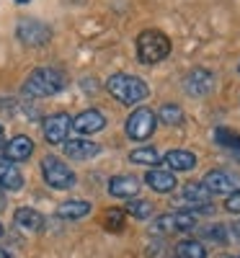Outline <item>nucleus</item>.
I'll return each mask as SVG.
<instances>
[{"instance_id":"f257e3e1","label":"nucleus","mask_w":240,"mask_h":258,"mask_svg":"<svg viewBox=\"0 0 240 258\" xmlns=\"http://www.w3.org/2000/svg\"><path fill=\"white\" fill-rule=\"evenodd\" d=\"M68 88V75L57 68H36L24 83V93L31 98H47L57 96L59 91Z\"/></svg>"},{"instance_id":"f03ea898","label":"nucleus","mask_w":240,"mask_h":258,"mask_svg":"<svg viewBox=\"0 0 240 258\" xmlns=\"http://www.w3.org/2000/svg\"><path fill=\"white\" fill-rule=\"evenodd\" d=\"M106 88L119 103L124 106H135V103H142L147 96H150V88L147 83L137 75H129V73H116L106 80Z\"/></svg>"},{"instance_id":"7ed1b4c3","label":"nucleus","mask_w":240,"mask_h":258,"mask_svg":"<svg viewBox=\"0 0 240 258\" xmlns=\"http://www.w3.org/2000/svg\"><path fill=\"white\" fill-rule=\"evenodd\" d=\"M170 54V39L158 31V29H147L137 36V59L142 64H158Z\"/></svg>"},{"instance_id":"20e7f679","label":"nucleus","mask_w":240,"mask_h":258,"mask_svg":"<svg viewBox=\"0 0 240 258\" xmlns=\"http://www.w3.org/2000/svg\"><path fill=\"white\" fill-rule=\"evenodd\" d=\"M41 176H44V183L49 188H57V191H70L78 183V176L73 173V168L54 155H47L41 160Z\"/></svg>"},{"instance_id":"39448f33","label":"nucleus","mask_w":240,"mask_h":258,"mask_svg":"<svg viewBox=\"0 0 240 258\" xmlns=\"http://www.w3.org/2000/svg\"><path fill=\"white\" fill-rule=\"evenodd\" d=\"M16 39L26 47H44L52 39V29L36 18H21L16 26Z\"/></svg>"},{"instance_id":"423d86ee","label":"nucleus","mask_w":240,"mask_h":258,"mask_svg":"<svg viewBox=\"0 0 240 258\" xmlns=\"http://www.w3.org/2000/svg\"><path fill=\"white\" fill-rule=\"evenodd\" d=\"M155 126H158V116L142 106V109H135L132 114H129V119H127V135H129V140H135V142H145V140L152 137Z\"/></svg>"},{"instance_id":"0eeeda50","label":"nucleus","mask_w":240,"mask_h":258,"mask_svg":"<svg viewBox=\"0 0 240 258\" xmlns=\"http://www.w3.org/2000/svg\"><path fill=\"white\" fill-rule=\"evenodd\" d=\"M209 199H212V194L202 186V181H199V183H186L184 191H181L178 207H181L184 212H212Z\"/></svg>"},{"instance_id":"6e6552de","label":"nucleus","mask_w":240,"mask_h":258,"mask_svg":"<svg viewBox=\"0 0 240 258\" xmlns=\"http://www.w3.org/2000/svg\"><path fill=\"white\" fill-rule=\"evenodd\" d=\"M70 129H73V119L65 111L52 114V116H47L44 121H41V132H44V140L49 145H65L68 142Z\"/></svg>"},{"instance_id":"1a4fd4ad","label":"nucleus","mask_w":240,"mask_h":258,"mask_svg":"<svg viewBox=\"0 0 240 258\" xmlns=\"http://www.w3.org/2000/svg\"><path fill=\"white\" fill-rule=\"evenodd\" d=\"M202 186L209 191V194H225V197H230V194H235L240 188V181L237 176H232L230 170H209V173L202 178Z\"/></svg>"},{"instance_id":"9d476101","label":"nucleus","mask_w":240,"mask_h":258,"mask_svg":"<svg viewBox=\"0 0 240 258\" xmlns=\"http://www.w3.org/2000/svg\"><path fill=\"white\" fill-rule=\"evenodd\" d=\"M0 188L3 191H21L24 188V176H21L18 165L6 153H0Z\"/></svg>"},{"instance_id":"9b49d317","label":"nucleus","mask_w":240,"mask_h":258,"mask_svg":"<svg viewBox=\"0 0 240 258\" xmlns=\"http://www.w3.org/2000/svg\"><path fill=\"white\" fill-rule=\"evenodd\" d=\"M106 126V116L98 109H85L73 119V129L78 135H96Z\"/></svg>"},{"instance_id":"f8f14e48","label":"nucleus","mask_w":240,"mask_h":258,"mask_svg":"<svg viewBox=\"0 0 240 258\" xmlns=\"http://www.w3.org/2000/svg\"><path fill=\"white\" fill-rule=\"evenodd\" d=\"M101 153V147L91 140H85V137H75V140H68L65 142V155L73 158V160H91Z\"/></svg>"},{"instance_id":"ddd939ff","label":"nucleus","mask_w":240,"mask_h":258,"mask_svg":"<svg viewBox=\"0 0 240 258\" xmlns=\"http://www.w3.org/2000/svg\"><path fill=\"white\" fill-rule=\"evenodd\" d=\"M140 191V181L135 176H114L111 181H108V194H111L114 199H135Z\"/></svg>"},{"instance_id":"4468645a","label":"nucleus","mask_w":240,"mask_h":258,"mask_svg":"<svg viewBox=\"0 0 240 258\" xmlns=\"http://www.w3.org/2000/svg\"><path fill=\"white\" fill-rule=\"evenodd\" d=\"M145 183L152 191H158V194H170L178 181H176V176H173L168 168H150L147 176H145Z\"/></svg>"},{"instance_id":"2eb2a0df","label":"nucleus","mask_w":240,"mask_h":258,"mask_svg":"<svg viewBox=\"0 0 240 258\" xmlns=\"http://www.w3.org/2000/svg\"><path fill=\"white\" fill-rule=\"evenodd\" d=\"M212 88H214V78H212L209 70L196 68V70H191V73L186 75V91H189L191 96H207Z\"/></svg>"},{"instance_id":"dca6fc26","label":"nucleus","mask_w":240,"mask_h":258,"mask_svg":"<svg viewBox=\"0 0 240 258\" xmlns=\"http://www.w3.org/2000/svg\"><path fill=\"white\" fill-rule=\"evenodd\" d=\"M6 155H8L13 163H24V160H29V158L34 155V142H31V137H26V135H16L13 140H8V142H6Z\"/></svg>"},{"instance_id":"f3484780","label":"nucleus","mask_w":240,"mask_h":258,"mask_svg":"<svg viewBox=\"0 0 240 258\" xmlns=\"http://www.w3.org/2000/svg\"><path fill=\"white\" fill-rule=\"evenodd\" d=\"M160 163H165V168L170 170H194L196 168V155L191 153V150H170V153H165L163 155V160Z\"/></svg>"},{"instance_id":"a211bd4d","label":"nucleus","mask_w":240,"mask_h":258,"mask_svg":"<svg viewBox=\"0 0 240 258\" xmlns=\"http://www.w3.org/2000/svg\"><path fill=\"white\" fill-rule=\"evenodd\" d=\"M91 214V202L85 199H70L57 207V217L59 220H68V222H75V220H83Z\"/></svg>"},{"instance_id":"6ab92c4d","label":"nucleus","mask_w":240,"mask_h":258,"mask_svg":"<svg viewBox=\"0 0 240 258\" xmlns=\"http://www.w3.org/2000/svg\"><path fill=\"white\" fill-rule=\"evenodd\" d=\"M13 220H16L18 227H24V230H34V232H36V230H44V217H41L36 209H31V207L16 209Z\"/></svg>"},{"instance_id":"aec40b11","label":"nucleus","mask_w":240,"mask_h":258,"mask_svg":"<svg viewBox=\"0 0 240 258\" xmlns=\"http://www.w3.org/2000/svg\"><path fill=\"white\" fill-rule=\"evenodd\" d=\"M129 163L135 165H147V168H155L160 163V153L155 147H137L129 153Z\"/></svg>"},{"instance_id":"412c9836","label":"nucleus","mask_w":240,"mask_h":258,"mask_svg":"<svg viewBox=\"0 0 240 258\" xmlns=\"http://www.w3.org/2000/svg\"><path fill=\"white\" fill-rule=\"evenodd\" d=\"M214 140H217V145H220V147L230 150V153H232L235 158H240V135H237V132L220 126V129L214 132Z\"/></svg>"},{"instance_id":"4be33fe9","label":"nucleus","mask_w":240,"mask_h":258,"mask_svg":"<svg viewBox=\"0 0 240 258\" xmlns=\"http://www.w3.org/2000/svg\"><path fill=\"white\" fill-rule=\"evenodd\" d=\"M176 258H207V248L199 240H181L176 245Z\"/></svg>"},{"instance_id":"5701e85b","label":"nucleus","mask_w":240,"mask_h":258,"mask_svg":"<svg viewBox=\"0 0 240 258\" xmlns=\"http://www.w3.org/2000/svg\"><path fill=\"white\" fill-rule=\"evenodd\" d=\"M158 119L163 124H168V126H176V124L184 121V109L178 103H163L160 111H158Z\"/></svg>"},{"instance_id":"b1692460","label":"nucleus","mask_w":240,"mask_h":258,"mask_svg":"<svg viewBox=\"0 0 240 258\" xmlns=\"http://www.w3.org/2000/svg\"><path fill=\"white\" fill-rule=\"evenodd\" d=\"M127 214H132L135 220H147L150 214H152V204L145 202V199H129V204L124 207Z\"/></svg>"},{"instance_id":"393cba45","label":"nucleus","mask_w":240,"mask_h":258,"mask_svg":"<svg viewBox=\"0 0 240 258\" xmlns=\"http://www.w3.org/2000/svg\"><path fill=\"white\" fill-rule=\"evenodd\" d=\"M173 220H176V230H181V232H191L196 227L194 212H173Z\"/></svg>"},{"instance_id":"a878e982","label":"nucleus","mask_w":240,"mask_h":258,"mask_svg":"<svg viewBox=\"0 0 240 258\" xmlns=\"http://www.w3.org/2000/svg\"><path fill=\"white\" fill-rule=\"evenodd\" d=\"M204 238L212 240V243H217V245H225L227 243V230L222 225H212V227L204 230Z\"/></svg>"},{"instance_id":"bb28decb","label":"nucleus","mask_w":240,"mask_h":258,"mask_svg":"<svg viewBox=\"0 0 240 258\" xmlns=\"http://www.w3.org/2000/svg\"><path fill=\"white\" fill-rule=\"evenodd\" d=\"M124 217H127V212H122V209H108V212H106V227H108V230H122V227H124Z\"/></svg>"},{"instance_id":"cd10ccee","label":"nucleus","mask_w":240,"mask_h":258,"mask_svg":"<svg viewBox=\"0 0 240 258\" xmlns=\"http://www.w3.org/2000/svg\"><path fill=\"white\" fill-rule=\"evenodd\" d=\"M152 230H155V232H173V230H176V220H173V214H160V217L155 220V225H152Z\"/></svg>"},{"instance_id":"c85d7f7f","label":"nucleus","mask_w":240,"mask_h":258,"mask_svg":"<svg viewBox=\"0 0 240 258\" xmlns=\"http://www.w3.org/2000/svg\"><path fill=\"white\" fill-rule=\"evenodd\" d=\"M225 209H227V212H232V214H240V188H237L235 194H230V197H227Z\"/></svg>"},{"instance_id":"c756f323","label":"nucleus","mask_w":240,"mask_h":258,"mask_svg":"<svg viewBox=\"0 0 240 258\" xmlns=\"http://www.w3.org/2000/svg\"><path fill=\"white\" fill-rule=\"evenodd\" d=\"M3 209H6V191L0 188V212H3Z\"/></svg>"},{"instance_id":"7c9ffc66","label":"nucleus","mask_w":240,"mask_h":258,"mask_svg":"<svg viewBox=\"0 0 240 258\" xmlns=\"http://www.w3.org/2000/svg\"><path fill=\"white\" fill-rule=\"evenodd\" d=\"M232 232H235V238H237V240H240V220H237V222H235V225H232Z\"/></svg>"},{"instance_id":"2f4dec72","label":"nucleus","mask_w":240,"mask_h":258,"mask_svg":"<svg viewBox=\"0 0 240 258\" xmlns=\"http://www.w3.org/2000/svg\"><path fill=\"white\" fill-rule=\"evenodd\" d=\"M0 147H6V132H3V126H0Z\"/></svg>"},{"instance_id":"473e14b6","label":"nucleus","mask_w":240,"mask_h":258,"mask_svg":"<svg viewBox=\"0 0 240 258\" xmlns=\"http://www.w3.org/2000/svg\"><path fill=\"white\" fill-rule=\"evenodd\" d=\"M0 258H13V253H8L6 248H0Z\"/></svg>"},{"instance_id":"72a5a7b5","label":"nucleus","mask_w":240,"mask_h":258,"mask_svg":"<svg viewBox=\"0 0 240 258\" xmlns=\"http://www.w3.org/2000/svg\"><path fill=\"white\" fill-rule=\"evenodd\" d=\"M16 3H29V0H16Z\"/></svg>"},{"instance_id":"f704fd0d","label":"nucleus","mask_w":240,"mask_h":258,"mask_svg":"<svg viewBox=\"0 0 240 258\" xmlns=\"http://www.w3.org/2000/svg\"><path fill=\"white\" fill-rule=\"evenodd\" d=\"M0 238H3V225H0Z\"/></svg>"},{"instance_id":"c9c22d12","label":"nucleus","mask_w":240,"mask_h":258,"mask_svg":"<svg viewBox=\"0 0 240 258\" xmlns=\"http://www.w3.org/2000/svg\"><path fill=\"white\" fill-rule=\"evenodd\" d=\"M232 258H240V255H232Z\"/></svg>"},{"instance_id":"e433bc0d","label":"nucleus","mask_w":240,"mask_h":258,"mask_svg":"<svg viewBox=\"0 0 240 258\" xmlns=\"http://www.w3.org/2000/svg\"><path fill=\"white\" fill-rule=\"evenodd\" d=\"M237 70H240V64H237Z\"/></svg>"}]
</instances>
